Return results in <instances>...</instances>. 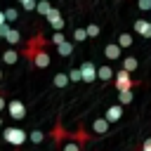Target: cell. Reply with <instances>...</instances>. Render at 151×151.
<instances>
[{
	"label": "cell",
	"mask_w": 151,
	"mask_h": 151,
	"mask_svg": "<svg viewBox=\"0 0 151 151\" xmlns=\"http://www.w3.org/2000/svg\"><path fill=\"white\" fill-rule=\"evenodd\" d=\"M134 31L144 38H151V21L149 19H137L134 21Z\"/></svg>",
	"instance_id": "obj_10"
},
{
	"label": "cell",
	"mask_w": 151,
	"mask_h": 151,
	"mask_svg": "<svg viewBox=\"0 0 151 151\" xmlns=\"http://www.w3.org/2000/svg\"><path fill=\"white\" fill-rule=\"evenodd\" d=\"M71 52H73V42H71V40H64V42L57 47V54H61V57H68Z\"/></svg>",
	"instance_id": "obj_17"
},
{
	"label": "cell",
	"mask_w": 151,
	"mask_h": 151,
	"mask_svg": "<svg viewBox=\"0 0 151 151\" xmlns=\"http://www.w3.org/2000/svg\"><path fill=\"white\" fill-rule=\"evenodd\" d=\"M132 99H134V94H132V90H125V92H118V101H120V104H132Z\"/></svg>",
	"instance_id": "obj_21"
},
{
	"label": "cell",
	"mask_w": 151,
	"mask_h": 151,
	"mask_svg": "<svg viewBox=\"0 0 151 151\" xmlns=\"http://www.w3.org/2000/svg\"><path fill=\"white\" fill-rule=\"evenodd\" d=\"M68 85V73H57L54 76V87H66Z\"/></svg>",
	"instance_id": "obj_20"
},
{
	"label": "cell",
	"mask_w": 151,
	"mask_h": 151,
	"mask_svg": "<svg viewBox=\"0 0 151 151\" xmlns=\"http://www.w3.org/2000/svg\"><path fill=\"white\" fill-rule=\"evenodd\" d=\"M2 61H5V64H9V66H14V64L19 61V52H17V50H12V47H9V50H5V52H2Z\"/></svg>",
	"instance_id": "obj_15"
},
{
	"label": "cell",
	"mask_w": 151,
	"mask_h": 151,
	"mask_svg": "<svg viewBox=\"0 0 151 151\" xmlns=\"http://www.w3.org/2000/svg\"><path fill=\"white\" fill-rule=\"evenodd\" d=\"M5 24H7V19H5V12L0 9V26H5Z\"/></svg>",
	"instance_id": "obj_35"
},
{
	"label": "cell",
	"mask_w": 151,
	"mask_h": 151,
	"mask_svg": "<svg viewBox=\"0 0 151 151\" xmlns=\"http://www.w3.org/2000/svg\"><path fill=\"white\" fill-rule=\"evenodd\" d=\"M80 149H83L80 144H76V142H68V144H64L59 151H80Z\"/></svg>",
	"instance_id": "obj_28"
},
{
	"label": "cell",
	"mask_w": 151,
	"mask_h": 151,
	"mask_svg": "<svg viewBox=\"0 0 151 151\" xmlns=\"http://www.w3.org/2000/svg\"><path fill=\"white\" fill-rule=\"evenodd\" d=\"M45 19H47V21H50V26L54 28V33H61V28H64V19H61V12H59V9H54V7H52V12H50Z\"/></svg>",
	"instance_id": "obj_7"
},
{
	"label": "cell",
	"mask_w": 151,
	"mask_h": 151,
	"mask_svg": "<svg viewBox=\"0 0 151 151\" xmlns=\"http://www.w3.org/2000/svg\"><path fill=\"white\" fill-rule=\"evenodd\" d=\"M5 106H7V101H5V92H2V90H0V111H2V109H5Z\"/></svg>",
	"instance_id": "obj_34"
},
{
	"label": "cell",
	"mask_w": 151,
	"mask_h": 151,
	"mask_svg": "<svg viewBox=\"0 0 151 151\" xmlns=\"http://www.w3.org/2000/svg\"><path fill=\"white\" fill-rule=\"evenodd\" d=\"M5 40H7L9 45H19V40H21V35H19V31H17V28H9V33L5 35Z\"/></svg>",
	"instance_id": "obj_18"
},
{
	"label": "cell",
	"mask_w": 151,
	"mask_h": 151,
	"mask_svg": "<svg viewBox=\"0 0 151 151\" xmlns=\"http://www.w3.org/2000/svg\"><path fill=\"white\" fill-rule=\"evenodd\" d=\"M113 76H116V73H113V68H111L109 64H101V66H97V78H99V80H104V83H106V80H111Z\"/></svg>",
	"instance_id": "obj_11"
},
{
	"label": "cell",
	"mask_w": 151,
	"mask_h": 151,
	"mask_svg": "<svg viewBox=\"0 0 151 151\" xmlns=\"http://www.w3.org/2000/svg\"><path fill=\"white\" fill-rule=\"evenodd\" d=\"M64 40H66V38H64V33H54V35H52V40H50V42H52V45H54V47H59V45H61V42H64Z\"/></svg>",
	"instance_id": "obj_29"
},
{
	"label": "cell",
	"mask_w": 151,
	"mask_h": 151,
	"mask_svg": "<svg viewBox=\"0 0 151 151\" xmlns=\"http://www.w3.org/2000/svg\"><path fill=\"white\" fill-rule=\"evenodd\" d=\"M7 111H9V116H12L14 120H21V118L26 116V106H24V101H19V99H12V101L7 104Z\"/></svg>",
	"instance_id": "obj_6"
},
{
	"label": "cell",
	"mask_w": 151,
	"mask_h": 151,
	"mask_svg": "<svg viewBox=\"0 0 151 151\" xmlns=\"http://www.w3.org/2000/svg\"><path fill=\"white\" fill-rule=\"evenodd\" d=\"M35 9H38L42 17H47V14L52 12V5H50V2H38V7H35Z\"/></svg>",
	"instance_id": "obj_25"
},
{
	"label": "cell",
	"mask_w": 151,
	"mask_h": 151,
	"mask_svg": "<svg viewBox=\"0 0 151 151\" xmlns=\"http://www.w3.org/2000/svg\"><path fill=\"white\" fill-rule=\"evenodd\" d=\"M50 137H52V139H54L57 144H61V139H66V137H68V132H64L61 123L57 120V123H54V127H52V132H50Z\"/></svg>",
	"instance_id": "obj_13"
},
{
	"label": "cell",
	"mask_w": 151,
	"mask_h": 151,
	"mask_svg": "<svg viewBox=\"0 0 151 151\" xmlns=\"http://www.w3.org/2000/svg\"><path fill=\"white\" fill-rule=\"evenodd\" d=\"M17 17H19V14H17L14 7H7V9H5V19H7V21H17Z\"/></svg>",
	"instance_id": "obj_26"
},
{
	"label": "cell",
	"mask_w": 151,
	"mask_h": 151,
	"mask_svg": "<svg viewBox=\"0 0 151 151\" xmlns=\"http://www.w3.org/2000/svg\"><path fill=\"white\" fill-rule=\"evenodd\" d=\"M137 66H139V61L134 57H125L123 59V71H127L130 76H132V71H137Z\"/></svg>",
	"instance_id": "obj_16"
},
{
	"label": "cell",
	"mask_w": 151,
	"mask_h": 151,
	"mask_svg": "<svg viewBox=\"0 0 151 151\" xmlns=\"http://www.w3.org/2000/svg\"><path fill=\"white\" fill-rule=\"evenodd\" d=\"M21 7H24V9H26V12H31V9H35V7H38V5H35V2H33V0H21Z\"/></svg>",
	"instance_id": "obj_31"
},
{
	"label": "cell",
	"mask_w": 151,
	"mask_h": 151,
	"mask_svg": "<svg viewBox=\"0 0 151 151\" xmlns=\"http://www.w3.org/2000/svg\"><path fill=\"white\" fill-rule=\"evenodd\" d=\"M0 80H2V71H0Z\"/></svg>",
	"instance_id": "obj_36"
},
{
	"label": "cell",
	"mask_w": 151,
	"mask_h": 151,
	"mask_svg": "<svg viewBox=\"0 0 151 151\" xmlns=\"http://www.w3.org/2000/svg\"><path fill=\"white\" fill-rule=\"evenodd\" d=\"M7 33H9V26H7V24H5V26H0V38H5Z\"/></svg>",
	"instance_id": "obj_33"
},
{
	"label": "cell",
	"mask_w": 151,
	"mask_h": 151,
	"mask_svg": "<svg viewBox=\"0 0 151 151\" xmlns=\"http://www.w3.org/2000/svg\"><path fill=\"white\" fill-rule=\"evenodd\" d=\"M47 45H50V40L38 31V33L28 40V45H26V50H24V57H28V59L33 61V57H35L38 52H45V47H47Z\"/></svg>",
	"instance_id": "obj_1"
},
{
	"label": "cell",
	"mask_w": 151,
	"mask_h": 151,
	"mask_svg": "<svg viewBox=\"0 0 151 151\" xmlns=\"http://www.w3.org/2000/svg\"><path fill=\"white\" fill-rule=\"evenodd\" d=\"M109 123H106V118H94L92 120V132H97V134H106L109 132Z\"/></svg>",
	"instance_id": "obj_12"
},
{
	"label": "cell",
	"mask_w": 151,
	"mask_h": 151,
	"mask_svg": "<svg viewBox=\"0 0 151 151\" xmlns=\"http://www.w3.org/2000/svg\"><path fill=\"white\" fill-rule=\"evenodd\" d=\"M139 85H142V83H139V80H134L127 71H123V68H120V71H116V90H118V92L134 90V87H139Z\"/></svg>",
	"instance_id": "obj_2"
},
{
	"label": "cell",
	"mask_w": 151,
	"mask_h": 151,
	"mask_svg": "<svg viewBox=\"0 0 151 151\" xmlns=\"http://www.w3.org/2000/svg\"><path fill=\"white\" fill-rule=\"evenodd\" d=\"M104 57H106L109 61L120 59V47H118V42H109V45H104Z\"/></svg>",
	"instance_id": "obj_8"
},
{
	"label": "cell",
	"mask_w": 151,
	"mask_h": 151,
	"mask_svg": "<svg viewBox=\"0 0 151 151\" xmlns=\"http://www.w3.org/2000/svg\"><path fill=\"white\" fill-rule=\"evenodd\" d=\"M42 139H45V134H42L40 130H33V132H31V142H33V144H40Z\"/></svg>",
	"instance_id": "obj_27"
},
{
	"label": "cell",
	"mask_w": 151,
	"mask_h": 151,
	"mask_svg": "<svg viewBox=\"0 0 151 151\" xmlns=\"http://www.w3.org/2000/svg\"><path fill=\"white\" fill-rule=\"evenodd\" d=\"M66 139H71V142H76V144H87V142H92V132H87L83 125H78V130L76 132H68V137Z\"/></svg>",
	"instance_id": "obj_4"
},
{
	"label": "cell",
	"mask_w": 151,
	"mask_h": 151,
	"mask_svg": "<svg viewBox=\"0 0 151 151\" xmlns=\"http://www.w3.org/2000/svg\"><path fill=\"white\" fill-rule=\"evenodd\" d=\"M33 64H35L38 68H47V66H50V54H47V50H45V52H38V54L33 57Z\"/></svg>",
	"instance_id": "obj_14"
},
{
	"label": "cell",
	"mask_w": 151,
	"mask_h": 151,
	"mask_svg": "<svg viewBox=\"0 0 151 151\" xmlns=\"http://www.w3.org/2000/svg\"><path fill=\"white\" fill-rule=\"evenodd\" d=\"M2 139L7 144H12V146H21L26 142V132L21 127H5L2 130Z\"/></svg>",
	"instance_id": "obj_3"
},
{
	"label": "cell",
	"mask_w": 151,
	"mask_h": 151,
	"mask_svg": "<svg viewBox=\"0 0 151 151\" xmlns=\"http://www.w3.org/2000/svg\"><path fill=\"white\" fill-rule=\"evenodd\" d=\"M137 7H139L142 12H151V0H139Z\"/></svg>",
	"instance_id": "obj_30"
},
{
	"label": "cell",
	"mask_w": 151,
	"mask_h": 151,
	"mask_svg": "<svg viewBox=\"0 0 151 151\" xmlns=\"http://www.w3.org/2000/svg\"><path fill=\"white\" fill-rule=\"evenodd\" d=\"M78 68H80L83 83H94V78H97V66H94L92 61H83Z\"/></svg>",
	"instance_id": "obj_5"
},
{
	"label": "cell",
	"mask_w": 151,
	"mask_h": 151,
	"mask_svg": "<svg viewBox=\"0 0 151 151\" xmlns=\"http://www.w3.org/2000/svg\"><path fill=\"white\" fill-rule=\"evenodd\" d=\"M118 47L123 50V47H132V35L130 33H120L118 35Z\"/></svg>",
	"instance_id": "obj_19"
},
{
	"label": "cell",
	"mask_w": 151,
	"mask_h": 151,
	"mask_svg": "<svg viewBox=\"0 0 151 151\" xmlns=\"http://www.w3.org/2000/svg\"><path fill=\"white\" fill-rule=\"evenodd\" d=\"M85 33H87V38H97L99 35V26L97 24H87L85 26Z\"/></svg>",
	"instance_id": "obj_22"
},
{
	"label": "cell",
	"mask_w": 151,
	"mask_h": 151,
	"mask_svg": "<svg viewBox=\"0 0 151 151\" xmlns=\"http://www.w3.org/2000/svg\"><path fill=\"white\" fill-rule=\"evenodd\" d=\"M0 127H2V118H0Z\"/></svg>",
	"instance_id": "obj_37"
},
{
	"label": "cell",
	"mask_w": 151,
	"mask_h": 151,
	"mask_svg": "<svg viewBox=\"0 0 151 151\" xmlns=\"http://www.w3.org/2000/svg\"><path fill=\"white\" fill-rule=\"evenodd\" d=\"M120 116H123V106L116 104V106H109V109H106V116H104V118H106V123L111 125V123L120 120Z\"/></svg>",
	"instance_id": "obj_9"
},
{
	"label": "cell",
	"mask_w": 151,
	"mask_h": 151,
	"mask_svg": "<svg viewBox=\"0 0 151 151\" xmlns=\"http://www.w3.org/2000/svg\"><path fill=\"white\" fill-rule=\"evenodd\" d=\"M137 151H151V137H146V139L142 142V146H139Z\"/></svg>",
	"instance_id": "obj_32"
},
{
	"label": "cell",
	"mask_w": 151,
	"mask_h": 151,
	"mask_svg": "<svg viewBox=\"0 0 151 151\" xmlns=\"http://www.w3.org/2000/svg\"><path fill=\"white\" fill-rule=\"evenodd\" d=\"M68 80H71V83H80V80H83V76H80V68H76V66H73V68L68 71Z\"/></svg>",
	"instance_id": "obj_24"
},
{
	"label": "cell",
	"mask_w": 151,
	"mask_h": 151,
	"mask_svg": "<svg viewBox=\"0 0 151 151\" xmlns=\"http://www.w3.org/2000/svg\"><path fill=\"white\" fill-rule=\"evenodd\" d=\"M73 40H76V42H83V40H87V33H85V28H73Z\"/></svg>",
	"instance_id": "obj_23"
}]
</instances>
